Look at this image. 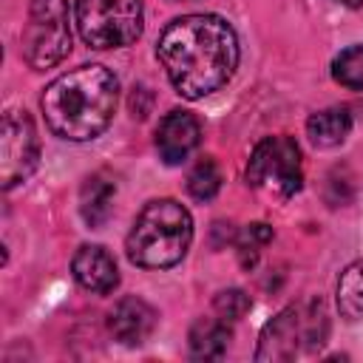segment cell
<instances>
[{
    "instance_id": "obj_12",
    "label": "cell",
    "mask_w": 363,
    "mask_h": 363,
    "mask_svg": "<svg viewBox=\"0 0 363 363\" xmlns=\"http://www.w3.org/2000/svg\"><path fill=\"white\" fill-rule=\"evenodd\" d=\"M113 196H116V182L99 170L91 173L79 190V213L88 227H102L113 210Z\"/></svg>"
},
{
    "instance_id": "obj_9",
    "label": "cell",
    "mask_w": 363,
    "mask_h": 363,
    "mask_svg": "<svg viewBox=\"0 0 363 363\" xmlns=\"http://www.w3.org/2000/svg\"><path fill=\"white\" fill-rule=\"evenodd\" d=\"M201 142V125L187 111H170L156 128V150L164 164H182Z\"/></svg>"
},
{
    "instance_id": "obj_11",
    "label": "cell",
    "mask_w": 363,
    "mask_h": 363,
    "mask_svg": "<svg viewBox=\"0 0 363 363\" xmlns=\"http://www.w3.org/2000/svg\"><path fill=\"white\" fill-rule=\"evenodd\" d=\"M111 335L125 346H142L156 326V309L142 298H122L108 315Z\"/></svg>"
},
{
    "instance_id": "obj_15",
    "label": "cell",
    "mask_w": 363,
    "mask_h": 363,
    "mask_svg": "<svg viewBox=\"0 0 363 363\" xmlns=\"http://www.w3.org/2000/svg\"><path fill=\"white\" fill-rule=\"evenodd\" d=\"M337 309L343 318H363V261L349 264L337 278Z\"/></svg>"
},
{
    "instance_id": "obj_19",
    "label": "cell",
    "mask_w": 363,
    "mask_h": 363,
    "mask_svg": "<svg viewBox=\"0 0 363 363\" xmlns=\"http://www.w3.org/2000/svg\"><path fill=\"white\" fill-rule=\"evenodd\" d=\"M213 309L227 323H235L250 312V295L244 289H221L216 295V301H213Z\"/></svg>"
},
{
    "instance_id": "obj_4",
    "label": "cell",
    "mask_w": 363,
    "mask_h": 363,
    "mask_svg": "<svg viewBox=\"0 0 363 363\" xmlns=\"http://www.w3.org/2000/svg\"><path fill=\"white\" fill-rule=\"evenodd\" d=\"M329 335V318L320 301H301L278 312L261 332L255 360H295L301 352H318Z\"/></svg>"
},
{
    "instance_id": "obj_16",
    "label": "cell",
    "mask_w": 363,
    "mask_h": 363,
    "mask_svg": "<svg viewBox=\"0 0 363 363\" xmlns=\"http://www.w3.org/2000/svg\"><path fill=\"white\" fill-rule=\"evenodd\" d=\"M221 190V170L216 164V159L204 156L193 164V170L187 173V193L196 201H210L216 193Z\"/></svg>"
},
{
    "instance_id": "obj_5",
    "label": "cell",
    "mask_w": 363,
    "mask_h": 363,
    "mask_svg": "<svg viewBox=\"0 0 363 363\" xmlns=\"http://www.w3.org/2000/svg\"><path fill=\"white\" fill-rule=\"evenodd\" d=\"M301 147L289 136H267L247 162V184L272 201H286L301 190Z\"/></svg>"
},
{
    "instance_id": "obj_6",
    "label": "cell",
    "mask_w": 363,
    "mask_h": 363,
    "mask_svg": "<svg viewBox=\"0 0 363 363\" xmlns=\"http://www.w3.org/2000/svg\"><path fill=\"white\" fill-rule=\"evenodd\" d=\"M74 17L82 43L96 51L130 45L142 34V0H77Z\"/></svg>"
},
{
    "instance_id": "obj_14",
    "label": "cell",
    "mask_w": 363,
    "mask_h": 363,
    "mask_svg": "<svg viewBox=\"0 0 363 363\" xmlns=\"http://www.w3.org/2000/svg\"><path fill=\"white\" fill-rule=\"evenodd\" d=\"M349 130H352V113L349 108H340V105L323 108L312 113L306 122V133L315 147H335L349 136Z\"/></svg>"
},
{
    "instance_id": "obj_20",
    "label": "cell",
    "mask_w": 363,
    "mask_h": 363,
    "mask_svg": "<svg viewBox=\"0 0 363 363\" xmlns=\"http://www.w3.org/2000/svg\"><path fill=\"white\" fill-rule=\"evenodd\" d=\"M337 3H343V6H349V9H357V6H363V0H337Z\"/></svg>"
},
{
    "instance_id": "obj_8",
    "label": "cell",
    "mask_w": 363,
    "mask_h": 363,
    "mask_svg": "<svg viewBox=\"0 0 363 363\" xmlns=\"http://www.w3.org/2000/svg\"><path fill=\"white\" fill-rule=\"evenodd\" d=\"M40 159V136L26 111H9L0 128V184L11 190L26 182Z\"/></svg>"
},
{
    "instance_id": "obj_7",
    "label": "cell",
    "mask_w": 363,
    "mask_h": 363,
    "mask_svg": "<svg viewBox=\"0 0 363 363\" xmlns=\"http://www.w3.org/2000/svg\"><path fill=\"white\" fill-rule=\"evenodd\" d=\"M71 51L68 3L65 0H31L28 23L23 28V60L43 71L62 62Z\"/></svg>"
},
{
    "instance_id": "obj_2",
    "label": "cell",
    "mask_w": 363,
    "mask_h": 363,
    "mask_svg": "<svg viewBox=\"0 0 363 363\" xmlns=\"http://www.w3.org/2000/svg\"><path fill=\"white\" fill-rule=\"evenodd\" d=\"M116 99L119 82L105 65H79L45 85L40 108L60 139L88 142L111 125Z\"/></svg>"
},
{
    "instance_id": "obj_13",
    "label": "cell",
    "mask_w": 363,
    "mask_h": 363,
    "mask_svg": "<svg viewBox=\"0 0 363 363\" xmlns=\"http://www.w3.org/2000/svg\"><path fill=\"white\" fill-rule=\"evenodd\" d=\"M190 354L196 360H218L230 346V323L224 318H199L187 335Z\"/></svg>"
},
{
    "instance_id": "obj_17",
    "label": "cell",
    "mask_w": 363,
    "mask_h": 363,
    "mask_svg": "<svg viewBox=\"0 0 363 363\" xmlns=\"http://www.w3.org/2000/svg\"><path fill=\"white\" fill-rule=\"evenodd\" d=\"M332 77L349 91H363V45L343 48L332 62Z\"/></svg>"
},
{
    "instance_id": "obj_3",
    "label": "cell",
    "mask_w": 363,
    "mask_h": 363,
    "mask_svg": "<svg viewBox=\"0 0 363 363\" xmlns=\"http://www.w3.org/2000/svg\"><path fill=\"white\" fill-rule=\"evenodd\" d=\"M193 241V218L184 204L156 199L142 207L128 233V258L145 269H167L179 264Z\"/></svg>"
},
{
    "instance_id": "obj_10",
    "label": "cell",
    "mask_w": 363,
    "mask_h": 363,
    "mask_svg": "<svg viewBox=\"0 0 363 363\" xmlns=\"http://www.w3.org/2000/svg\"><path fill=\"white\" fill-rule=\"evenodd\" d=\"M71 269H74V278L82 289L94 292V295H108L116 289L119 284V269H116V261L113 255L99 247V244H82L71 261Z\"/></svg>"
},
{
    "instance_id": "obj_18",
    "label": "cell",
    "mask_w": 363,
    "mask_h": 363,
    "mask_svg": "<svg viewBox=\"0 0 363 363\" xmlns=\"http://www.w3.org/2000/svg\"><path fill=\"white\" fill-rule=\"evenodd\" d=\"M272 241V230L267 224H250L238 238V258L244 267H252L258 261V252L264 244Z\"/></svg>"
},
{
    "instance_id": "obj_1",
    "label": "cell",
    "mask_w": 363,
    "mask_h": 363,
    "mask_svg": "<svg viewBox=\"0 0 363 363\" xmlns=\"http://www.w3.org/2000/svg\"><path fill=\"white\" fill-rule=\"evenodd\" d=\"M156 57L184 99H201L230 82L238 65V37L218 14H184L164 26Z\"/></svg>"
}]
</instances>
